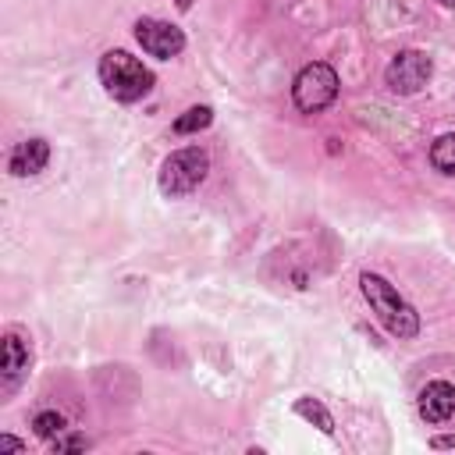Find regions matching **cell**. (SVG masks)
Wrapping results in <instances>:
<instances>
[{
  "mask_svg": "<svg viewBox=\"0 0 455 455\" xmlns=\"http://www.w3.org/2000/svg\"><path fill=\"white\" fill-rule=\"evenodd\" d=\"M96 75H100L107 96H114L117 103H135V100L149 96V89L156 82L153 71L139 57H132L124 50H107L100 57V64H96Z\"/></svg>",
  "mask_w": 455,
  "mask_h": 455,
  "instance_id": "cell-1",
  "label": "cell"
},
{
  "mask_svg": "<svg viewBox=\"0 0 455 455\" xmlns=\"http://www.w3.org/2000/svg\"><path fill=\"white\" fill-rule=\"evenodd\" d=\"M359 284H363V295L387 334H395V338H416L419 334V313L398 295V288H391L380 274H363Z\"/></svg>",
  "mask_w": 455,
  "mask_h": 455,
  "instance_id": "cell-2",
  "label": "cell"
},
{
  "mask_svg": "<svg viewBox=\"0 0 455 455\" xmlns=\"http://www.w3.org/2000/svg\"><path fill=\"white\" fill-rule=\"evenodd\" d=\"M206 171H210V156L206 149L199 146H185V149H174L164 164H160V192L167 199H181V196H192L203 181H206Z\"/></svg>",
  "mask_w": 455,
  "mask_h": 455,
  "instance_id": "cell-3",
  "label": "cell"
},
{
  "mask_svg": "<svg viewBox=\"0 0 455 455\" xmlns=\"http://www.w3.org/2000/svg\"><path fill=\"white\" fill-rule=\"evenodd\" d=\"M291 100L302 114H320L338 100V71L323 60L306 64L291 82Z\"/></svg>",
  "mask_w": 455,
  "mask_h": 455,
  "instance_id": "cell-4",
  "label": "cell"
},
{
  "mask_svg": "<svg viewBox=\"0 0 455 455\" xmlns=\"http://www.w3.org/2000/svg\"><path fill=\"white\" fill-rule=\"evenodd\" d=\"M430 75H434V64H430V57H427L423 50H398V53L391 57V64L384 68V82H387V89L398 92V96L419 92V89L430 82Z\"/></svg>",
  "mask_w": 455,
  "mask_h": 455,
  "instance_id": "cell-5",
  "label": "cell"
},
{
  "mask_svg": "<svg viewBox=\"0 0 455 455\" xmlns=\"http://www.w3.org/2000/svg\"><path fill=\"white\" fill-rule=\"evenodd\" d=\"M135 39L149 57H160V60H171L185 50V32L171 21H160V18H139L135 21Z\"/></svg>",
  "mask_w": 455,
  "mask_h": 455,
  "instance_id": "cell-6",
  "label": "cell"
},
{
  "mask_svg": "<svg viewBox=\"0 0 455 455\" xmlns=\"http://www.w3.org/2000/svg\"><path fill=\"white\" fill-rule=\"evenodd\" d=\"M419 416L427 419V423H434V427H441V423H448L451 416H455V387L448 384V380H430L423 391H419Z\"/></svg>",
  "mask_w": 455,
  "mask_h": 455,
  "instance_id": "cell-7",
  "label": "cell"
},
{
  "mask_svg": "<svg viewBox=\"0 0 455 455\" xmlns=\"http://www.w3.org/2000/svg\"><path fill=\"white\" fill-rule=\"evenodd\" d=\"M46 160H50V142L46 139H25V142H18L11 149L7 171L14 178H32V174H39L46 167Z\"/></svg>",
  "mask_w": 455,
  "mask_h": 455,
  "instance_id": "cell-8",
  "label": "cell"
},
{
  "mask_svg": "<svg viewBox=\"0 0 455 455\" xmlns=\"http://www.w3.org/2000/svg\"><path fill=\"white\" fill-rule=\"evenodd\" d=\"M28 370V345L11 331L4 334V345H0V377H4V391H14L18 380L25 377Z\"/></svg>",
  "mask_w": 455,
  "mask_h": 455,
  "instance_id": "cell-9",
  "label": "cell"
},
{
  "mask_svg": "<svg viewBox=\"0 0 455 455\" xmlns=\"http://www.w3.org/2000/svg\"><path fill=\"white\" fill-rule=\"evenodd\" d=\"M430 164L441 174H455V132H444L430 146Z\"/></svg>",
  "mask_w": 455,
  "mask_h": 455,
  "instance_id": "cell-10",
  "label": "cell"
},
{
  "mask_svg": "<svg viewBox=\"0 0 455 455\" xmlns=\"http://www.w3.org/2000/svg\"><path fill=\"white\" fill-rule=\"evenodd\" d=\"M210 121H213V110L210 107H188L181 117H174V135L203 132V128H210Z\"/></svg>",
  "mask_w": 455,
  "mask_h": 455,
  "instance_id": "cell-11",
  "label": "cell"
},
{
  "mask_svg": "<svg viewBox=\"0 0 455 455\" xmlns=\"http://www.w3.org/2000/svg\"><path fill=\"white\" fill-rule=\"evenodd\" d=\"M64 427H68V419H64L57 409H43V412H36V419H32V430H36V437H43V441L60 437Z\"/></svg>",
  "mask_w": 455,
  "mask_h": 455,
  "instance_id": "cell-12",
  "label": "cell"
},
{
  "mask_svg": "<svg viewBox=\"0 0 455 455\" xmlns=\"http://www.w3.org/2000/svg\"><path fill=\"white\" fill-rule=\"evenodd\" d=\"M295 412L302 416V419H309V423H316L323 434H334V419H331V412L316 402V398H299L295 402Z\"/></svg>",
  "mask_w": 455,
  "mask_h": 455,
  "instance_id": "cell-13",
  "label": "cell"
},
{
  "mask_svg": "<svg viewBox=\"0 0 455 455\" xmlns=\"http://www.w3.org/2000/svg\"><path fill=\"white\" fill-rule=\"evenodd\" d=\"M50 444H53L57 455H64V451H85V448H89V437H82V434H68V437H53Z\"/></svg>",
  "mask_w": 455,
  "mask_h": 455,
  "instance_id": "cell-14",
  "label": "cell"
},
{
  "mask_svg": "<svg viewBox=\"0 0 455 455\" xmlns=\"http://www.w3.org/2000/svg\"><path fill=\"white\" fill-rule=\"evenodd\" d=\"M0 448H11V451H21L25 444H21V441H14V437H0Z\"/></svg>",
  "mask_w": 455,
  "mask_h": 455,
  "instance_id": "cell-15",
  "label": "cell"
},
{
  "mask_svg": "<svg viewBox=\"0 0 455 455\" xmlns=\"http://www.w3.org/2000/svg\"><path fill=\"white\" fill-rule=\"evenodd\" d=\"M434 448H455V437H437Z\"/></svg>",
  "mask_w": 455,
  "mask_h": 455,
  "instance_id": "cell-16",
  "label": "cell"
},
{
  "mask_svg": "<svg viewBox=\"0 0 455 455\" xmlns=\"http://www.w3.org/2000/svg\"><path fill=\"white\" fill-rule=\"evenodd\" d=\"M174 7H178V11H188V7H192V0H174Z\"/></svg>",
  "mask_w": 455,
  "mask_h": 455,
  "instance_id": "cell-17",
  "label": "cell"
},
{
  "mask_svg": "<svg viewBox=\"0 0 455 455\" xmlns=\"http://www.w3.org/2000/svg\"><path fill=\"white\" fill-rule=\"evenodd\" d=\"M441 4H444V7H455V0H441Z\"/></svg>",
  "mask_w": 455,
  "mask_h": 455,
  "instance_id": "cell-18",
  "label": "cell"
}]
</instances>
